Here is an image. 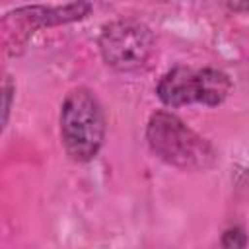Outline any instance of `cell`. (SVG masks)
<instances>
[{
    "label": "cell",
    "mask_w": 249,
    "mask_h": 249,
    "mask_svg": "<svg viewBox=\"0 0 249 249\" xmlns=\"http://www.w3.org/2000/svg\"><path fill=\"white\" fill-rule=\"evenodd\" d=\"M14 97H16V84H14L12 76H6L4 84H2V128L8 124Z\"/></svg>",
    "instance_id": "obj_7"
},
{
    "label": "cell",
    "mask_w": 249,
    "mask_h": 249,
    "mask_svg": "<svg viewBox=\"0 0 249 249\" xmlns=\"http://www.w3.org/2000/svg\"><path fill=\"white\" fill-rule=\"evenodd\" d=\"M226 8L230 10V12H249V2H228L226 4Z\"/></svg>",
    "instance_id": "obj_8"
},
{
    "label": "cell",
    "mask_w": 249,
    "mask_h": 249,
    "mask_svg": "<svg viewBox=\"0 0 249 249\" xmlns=\"http://www.w3.org/2000/svg\"><path fill=\"white\" fill-rule=\"evenodd\" d=\"M89 2H68V4H31L8 10L2 16L0 31L2 45L8 54H19L29 37L43 27H56L74 23L89 16Z\"/></svg>",
    "instance_id": "obj_4"
},
{
    "label": "cell",
    "mask_w": 249,
    "mask_h": 249,
    "mask_svg": "<svg viewBox=\"0 0 249 249\" xmlns=\"http://www.w3.org/2000/svg\"><path fill=\"white\" fill-rule=\"evenodd\" d=\"M146 142L158 160L181 171H206L218 161L212 142L171 111H154L150 115Z\"/></svg>",
    "instance_id": "obj_1"
},
{
    "label": "cell",
    "mask_w": 249,
    "mask_h": 249,
    "mask_svg": "<svg viewBox=\"0 0 249 249\" xmlns=\"http://www.w3.org/2000/svg\"><path fill=\"white\" fill-rule=\"evenodd\" d=\"M58 130L62 148L72 161L88 163L99 154L107 132V121L91 89L80 86L66 93L60 103Z\"/></svg>",
    "instance_id": "obj_2"
},
{
    "label": "cell",
    "mask_w": 249,
    "mask_h": 249,
    "mask_svg": "<svg viewBox=\"0 0 249 249\" xmlns=\"http://www.w3.org/2000/svg\"><path fill=\"white\" fill-rule=\"evenodd\" d=\"M97 45L109 68L117 72H134L150 62L156 51V37L144 21L123 18L103 25Z\"/></svg>",
    "instance_id": "obj_5"
},
{
    "label": "cell",
    "mask_w": 249,
    "mask_h": 249,
    "mask_svg": "<svg viewBox=\"0 0 249 249\" xmlns=\"http://www.w3.org/2000/svg\"><path fill=\"white\" fill-rule=\"evenodd\" d=\"M231 91V80L218 68H187L175 66L167 70L158 86L156 95L167 107H183L202 103L206 107H218Z\"/></svg>",
    "instance_id": "obj_3"
},
{
    "label": "cell",
    "mask_w": 249,
    "mask_h": 249,
    "mask_svg": "<svg viewBox=\"0 0 249 249\" xmlns=\"http://www.w3.org/2000/svg\"><path fill=\"white\" fill-rule=\"evenodd\" d=\"M247 243H249V237L243 226H230L220 235L222 249H245Z\"/></svg>",
    "instance_id": "obj_6"
}]
</instances>
